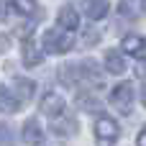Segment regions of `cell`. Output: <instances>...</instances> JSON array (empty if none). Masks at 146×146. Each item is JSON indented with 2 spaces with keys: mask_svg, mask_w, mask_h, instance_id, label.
<instances>
[{
  "mask_svg": "<svg viewBox=\"0 0 146 146\" xmlns=\"http://www.w3.org/2000/svg\"><path fill=\"white\" fill-rule=\"evenodd\" d=\"M41 62H44V54L36 49L33 38H31V41L26 38V41H23V64H26V67H36V64H41Z\"/></svg>",
  "mask_w": 146,
  "mask_h": 146,
  "instance_id": "cell-9",
  "label": "cell"
},
{
  "mask_svg": "<svg viewBox=\"0 0 146 146\" xmlns=\"http://www.w3.org/2000/svg\"><path fill=\"white\" fill-rule=\"evenodd\" d=\"M136 144H139V146H146V126L141 128V133H139V139H136Z\"/></svg>",
  "mask_w": 146,
  "mask_h": 146,
  "instance_id": "cell-22",
  "label": "cell"
},
{
  "mask_svg": "<svg viewBox=\"0 0 146 146\" xmlns=\"http://www.w3.org/2000/svg\"><path fill=\"white\" fill-rule=\"evenodd\" d=\"M110 103H113V108L118 110V113H131V108H133V85L131 82H121V85H115L113 87V92H110Z\"/></svg>",
  "mask_w": 146,
  "mask_h": 146,
  "instance_id": "cell-2",
  "label": "cell"
},
{
  "mask_svg": "<svg viewBox=\"0 0 146 146\" xmlns=\"http://www.w3.org/2000/svg\"><path fill=\"white\" fill-rule=\"evenodd\" d=\"M141 8H144V13H146V0H141Z\"/></svg>",
  "mask_w": 146,
  "mask_h": 146,
  "instance_id": "cell-25",
  "label": "cell"
},
{
  "mask_svg": "<svg viewBox=\"0 0 146 146\" xmlns=\"http://www.w3.org/2000/svg\"><path fill=\"white\" fill-rule=\"evenodd\" d=\"M10 141H13V131H10V126L0 123V144H10Z\"/></svg>",
  "mask_w": 146,
  "mask_h": 146,
  "instance_id": "cell-18",
  "label": "cell"
},
{
  "mask_svg": "<svg viewBox=\"0 0 146 146\" xmlns=\"http://www.w3.org/2000/svg\"><path fill=\"white\" fill-rule=\"evenodd\" d=\"M72 44H74L72 33L64 31V28H56V31H46L44 33V49L51 51V54H64V51L72 49Z\"/></svg>",
  "mask_w": 146,
  "mask_h": 146,
  "instance_id": "cell-1",
  "label": "cell"
},
{
  "mask_svg": "<svg viewBox=\"0 0 146 146\" xmlns=\"http://www.w3.org/2000/svg\"><path fill=\"white\" fill-rule=\"evenodd\" d=\"M56 23H59V28H64V31H77V28H80V13H77L72 5H64V8L59 10V15H56Z\"/></svg>",
  "mask_w": 146,
  "mask_h": 146,
  "instance_id": "cell-6",
  "label": "cell"
},
{
  "mask_svg": "<svg viewBox=\"0 0 146 146\" xmlns=\"http://www.w3.org/2000/svg\"><path fill=\"white\" fill-rule=\"evenodd\" d=\"M18 108H21V100H18L8 87L0 85V113H15Z\"/></svg>",
  "mask_w": 146,
  "mask_h": 146,
  "instance_id": "cell-10",
  "label": "cell"
},
{
  "mask_svg": "<svg viewBox=\"0 0 146 146\" xmlns=\"http://www.w3.org/2000/svg\"><path fill=\"white\" fill-rule=\"evenodd\" d=\"M105 69L113 72V74H123V72H126L123 56H121L118 51H108V54H105Z\"/></svg>",
  "mask_w": 146,
  "mask_h": 146,
  "instance_id": "cell-12",
  "label": "cell"
},
{
  "mask_svg": "<svg viewBox=\"0 0 146 146\" xmlns=\"http://www.w3.org/2000/svg\"><path fill=\"white\" fill-rule=\"evenodd\" d=\"M59 80H62V85H67V87L77 85V82H80V64H62V67H59Z\"/></svg>",
  "mask_w": 146,
  "mask_h": 146,
  "instance_id": "cell-11",
  "label": "cell"
},
{
  "mask_svg": "<svg viewBox=\"0 0 146 146\" xmlns=\"http://www.w3.org/2000/svg\"><path fill=\"white\" fill-rule=\"evenodd\" d=\"M80 67L85 69V72H80V77H85V80H90V82H95V85H103V74H100V69H98L95 62L85 59V62H80Z\"/></svg>",
  "mask_w": 146,
  "mask_h": 146,
  "instance_id": "cell-13",
  "label": "cell"
},
{
  "mask_svg": "<svg viewBox=\"0 0 146 146\" xmlns=\"http://www.w3.org/2000/svg\"><path fill=\"white\" fill-rule=\"evenodd\" d=\"M141 100H144V105H146V87H144V92H141Z\"/></svg>",
  "mask_w": 146,
  "mask_h": 146,
  "instance_id": "cell-24",
  "label": "cell"
},
{
  "mask_svg": "<svg viewBox=\"0 0 146 146\" xmlns=\"http://www.w3.org/2000/svg\"><path fill=\"white\" fill-rule=\"evenodd\" d=\"M118 133H121V128H118V123L110 115H100L95 121V136H98L100 144H113L118 139Z\"/></svg>",
  "mask_w": 146,
  "mask_h": 146,
  "instance_id": "cell-3",
  "label": "cell"
},
{
  "mask_svg": "<svg viewBox=\"0 0 146 146\" xmlns=\"http://www.w3.org/2000/svg\"><path fill=\"white\" fill-rule=\"evenodd\" d=\"M108 10H110L108 0H85V13H87L90 21H100V18H105Z\"/></svg>",
  "mask_w": 146,
  "mask_h": 146,
  "instance_id": "cell-8",
  "label": "cell"
},
{
  "mask_svg": "<svg viewBox=\"0 0 146 146\" xmlns=\"http://www.w3.org/2000/svg\"><path fill=\"white\" fill-rule=\"evenodd\" d=\"M8 46H10V36L0 33V54H3V51H8Z\"/></svg>",
  "mask_w": 146,
  "mask_h": 146,
  "instance_id": "cell-20",
  "label": "cell"
},
{
  "mask_svg": "<svg viewBox=\"0 0 146 146\" xmlns=\"http://www.w3.org/2000/svg\"><path fill=\"white\" fill-rule=\"evenodd\" d=\"M23 141L31 144V146H38L44 141V133H41V126H38L36 118H31V121L23 123Z\"/></svg>",
  "mask_w": 146,
  "mask_h": 146,
  "instance_id": "cell-7",
  "label": "cell"
},
{
  "mask_svg": "<svg viewBox=\"0 0 146 146\" xmlns=\"http://www.w3.org/2000/svg\"><path fill=\"white\" fill-rule=\"evenodd\" d=\"M5 18V0H0V21Z\"/></svg>",
  "mask_w": 146,
  "mask_h": 146,
  "instance_id": "cell-23",
  "label": "cell"
},
{
  "mask_svg": "<svg viewBox=\"0 0 146 146\" xmlns=\"http://www.w3.org/2000/svg\"><path fill=\"white\" fill-rule=\"evenodd\" d=\"M41 113L49 115V118H59L64 113V98L56 95V92H46L41 98Z\"/></svg>",
  "mask_w": 146,
  "mask_h": 146,
  "instance_id": "cell-4",
  "label": "cell"
},
{
  "mask_svg": "<svg viewBox=\"0 0 146 146\" xmlns=\"http://www.w3.org/2000/svg\"><path fill=\"white\" fill-rule=\"evenodd\" d=\"M10 5H13V10H18L21 15H28V13L36 10V0H10Z\"/></svg>",
  "mask_w": 146,
  "mask_h": 146,
  "instance_id": "cell-17",
  "label": "cell"
},
{
  "mask_svg": "<svg viewBox=\"0 0 146 146\" xmlns=\"http://www.w3.org/2000/svg\"><path fill=\"white\" fill-rule=\"evenodd\" d=\"M33 90H36V85L31 80H26V77H18L15 80V92L21 98H33Z\"/></svg>",
  "mask_w": 146,
  "mask_h": 146,
  "instance_id": "cell-15",
  "label": "cell"
},
{
  "mask_svg": "<svg viewBox=\"0 0 146 146\" xmlns=\"http://www.w3.org/2000/svg\"><path fill=\"white\" fill-rule=\"evenodd\" d=\"M121 15H131V0H123L121 3Z\"/></svg>",
  "mask_w": 146,
  "mask_h": 146,
  "instance_id": "cell-21",
  "label": "cell"
},
{
  "mask_svg": "<svg viewBox=\"0 0 146 146\" xmlns=\"http://www.w3.org/2000/svg\"><path fill=\"white\" fill-rule=\"evenodd\" d=\"M59 118H62V115H59ZM54 131L62 133V136H72V133L77 131V121H74V118H62V121L54 126Z\"/></svg>",
  "mask_w": 146,
  "mask_h": 146,
  "instance_id": "cell-16",
  "label": "cell"
},
{
  "mask_svg": "<svg viewBox=\"0 0 146 146\" xmlns=\"http://www.w3.org/2000/svg\"><path fill=\"white\" fill-rule=\"evenodd\" d=\"M123 51L131 54V56H136V59H146V38L144 36H136V33L126 36L123 38Z\"/></svg>",
  "mask_w": 146,
  "mask_h": 146,
  "instance_id": "cell-5",
  "label": "cell"
},
{
  "mask_svg": "<svg viewBox=\"0 0 146 146\" xmlns=\"http://www.w3.org/2000/svg\"><path fill=\"white\" fill-rule=\"evenodd\" d=\"M100 41V31H95V28H90L87 33H85V44L90 46V44H98Z\"/></svg>",
  "mask_w": 146,
  "mask_h": 146,
  "instance_id": "cell-19",
  "label": "cell"
},
{
  "mask_svg": "<svg viewBox=\"0 0 146 146\" xmlns=\"http://www.w3.org/2000/svg\"><path fill=\"white\" fill-rule=\"evenodd\" d=\"M77 105L82 110H100V100L92 95V92H80L77 95Z\"/></svg>",
  "mask_w": 146,
  "mask_h": 146,
  "instance_id": "cell-14",
  "label": "cell"
}]
</instances>
